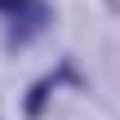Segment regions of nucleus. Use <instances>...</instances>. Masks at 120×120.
Instances as JSON below:
<instances>
[{"mask_svg": "<svg viewBox=\"0 0 120 120\" xmlns=\"http://www.w3.org/2000/svg\"><path fill=\"white\" fill-rule=\"evenodd\" d=\"M53 85H58V76H45V80H36V85L27 89V102H22V116H27V120H40V116H45Z\"/></svg>", "mask_w": 120, "mask_h": 120, "instance_id": "1", "label": "nucleus"}]
</instances>
